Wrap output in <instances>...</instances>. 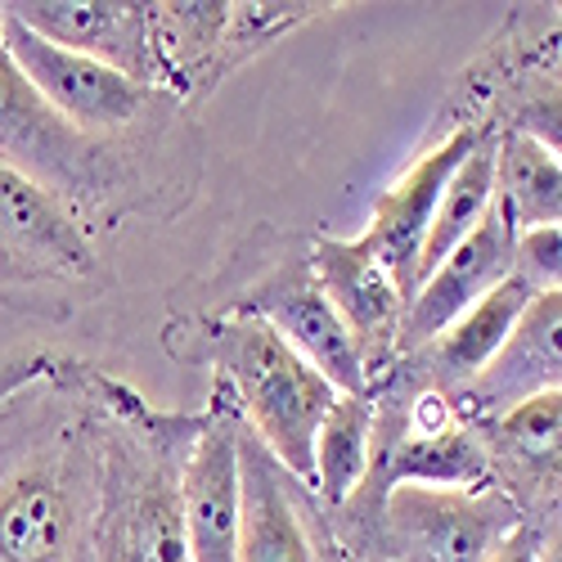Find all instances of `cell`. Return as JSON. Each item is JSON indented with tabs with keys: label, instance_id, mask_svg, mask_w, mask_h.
<instances>
[{
	"label": "cell",
	"instance_id": "6da1fadb",
	"mask_svg": "<svg viewBox=\"0 0 562 562\" xmlns=\"http://www.w3.org/2000/svg\"><path fill=\"white\" fill-rule=\"evenodd\" d=\"M104 499V441L81 409H45L0 450V562H90Z\"/></svg>",
	"mask_w": 562,
	"mask_h": 562
},
{
	"label": "cell",
	"instance_id": "7a4b0ae2",
	"mask_svg": "<svg viewBox=\"0 0 562 562\" xmlns=\"http://www.w3.org/2000/svg\"><path fill=\"white\" fill-rule=\"evenodd\" d=\"M216 369L225 373V396L239 409L244 428L274 454V463L297 482H315V432L329 418L338 392L279 338L266 319L234 311L212 334Z\"/></svg>",
	"mask_w": 562,
	"mask_h": 562
},
{
	"label": "cell",
	"instance_id": "3957f363",
	"mask_svg": "<svg viewBox=\"0 0 562 562\" xmlns=\"http://www.w3.org/2000/svg\"><path fill=\"white\" fill-rule=\"evenodd\" d=\"M522 522V504L504 486H392L364 518V536H373L383 562H491Z\"/></svg>",
	"mask_w": 562,
	"mask_h": 562
},
{
	"label": "cell",
	"instance_id": "277c9868",
	"mask_svg": "<svg viewBox=\"0 0 562 562\" xmlns=\"http://www.w3.org/2000/svg\"><path fill=\"white\" fill-rule=\"evenodd\" d=\"M0 36H5V50L27 77V86L81 135H113L131 126L154 100V86L135 81L90 55L64 50V45L45 41L19 19H10L5 10H0Z\"/></svg>",
	"mask_w": 562,
	"mask_h": 562
},
{
	"label": "cell",
	"instance_id": "5b68a950",
	"mask_svg": "<svg viewBox=\"0 0 562 562\" xmlns=\"http://www.w3.org/2000/svg\"><path fill=\"white\" fill-rule=\"evenodd\" d=\"M239 409L221 387L180 468V527L190 562H239Z\"/></svg>",
	"mask_w": 562,
	"mask_h": 562
},
{
	"label": "cell",
	"instance_id": "8992f818",
	"mask_svg": "<svg viewBox=\"0 0 562 562\" xmlns=\"http://www.w3.org/2000/svg\"><path fill=\"white\" fill-rule=\"evenodd\" d=\"M482 135H486V126L450 131L441 145H432L396 184H387V190L379 194V203H373V212H369L360 244L387 266V274L396 279V289L405 297V311L418 293V261H424V244H428L437 203L446 194L450 176L459 171V162L477 149Z\"/></svg>",
	"mask_w": 562,
	"mask_h": 562
},
{
	"label": "cell",
	"instance_id": "52a82bcc",
	"mask_svg": "<svg viewBox=\"0 0 562 562\" xmlns=\"http://www.w3.org/2000/svg\"><path fill=\"white\" fill-rule=\"evenodd\" d=\"M306 266L315 274L319 293L334 302V311L351 329V338L364 356V369H369V383L379 387L401 364L405 297L396 289V279L360 239H338V234L315 239Z\"/></svg>",
	"mask_w": 562,
	"mask_h": 562
},
{
	"label": "cell",
	"instance_id": "ba28073f",
	"mask_svg": "<svg viewBox=\"0 0 562 562\" xmlns=\"http://www.w3.org/2000/svg\"><path fill=\"white\" fill-rule=\"evenodd\" d=\"M239 311L266 319L338 396H369L373 392L364 356H360L351 329L334 311V302L319 293L306 261L274 270L257 293H248V302Z\"/></svg>",
	"mask_w": 562,
	"mask_h": 562
},
{
	"label": "cell",
	"instance_id": "9c48e42d",
	"mask_svg": "<svg viewBox=\"0 0 562 562\" xmlns=\"http://www.w3.org/2000/svg\"><path fill=\"white\" fill-rule=\"evenodd\" d=\"M0 167H10L41 190L77 199L95 180V145L90 135L72 131L50 104H45L0 36Z\"/></svg>",
	"mask_w": 562,
	"mask_h": 562
},
{
	"label": "cell",
	"instance_id": "30bf717a",
	"mask_svg": "<svg viewBox=\"0 0 562 562\" xmlns=\"http://www.w3.org/2000/svg\"><path fill=\"white\" fill-rule=\"evenodd\" d=\"M95 270L72 207L36 180L0 167V284H50Z\"/></svg>",
	"mask_w": 562,
	"mask_h": 562
},
{
	"label": "cell",
	"instance_id": "8fae6325",
	"mask_svg": "<svg viewBox=\"0 0 562 562\" xmlns=\"http://www.w3.org/2000/svg\"><path fill=\"white\" fill-rule=\"evenodd\" d=\"M513 274H518V229L504 221L499 207H491L486 221L418 284L401 324V360L432 347L463 311H473Z\"/></svg>",
	"mask_w": 562,
	"mask_h": 562
},
{
	"label": "cell",
	"instance_id": "7c38bea8",
	"mask_svg": "<svg viewBox=\"0 0 562 562\" xmlns=\"http://www.w3.org/2000/svg\"><path fill=\"white\" fill-rule=\"evenodd\" d=\"M0 10L64 50L90 55L154 86L149 5H135V0H10Z\"/></svg>",
	"mask_w": 562,
	"mask_h": 562
},
{
	"label": "cell",
	"instance_id": "4fadbf2b",
	"mask_svg": "<svg viewBox=\"0 0 562 562\" xmlns=\"http://www.w3.org/2000/svg\"><path fill=\"white\" fill-rule=\"evenodd\" d=\"M562 387V289L536 293L518 319V329L504 342V351L491 360L482 379L459 392V414L482 424L536 392Z\"/></svg>",
	"mask_w": 562,
	"mask_h": 562
},
{
	"label": "cell",
	"instance_id": "5bb4252c",
	"mask_svg": "<svg viewBox=\"0 0 562 562\" xmlns=\"http://www.w3.org/2000/svg\"><path fill=\"white\" fill-rule=\"evenodd\" d=\"M239 491H244L239 562H319L302 504L293 495L297 482L244 428V418H239Z\"/></svg>",
	"mask_w": 562,
	"mask_h": 562
},
{
	"label": "cell",
	"instance_id": "9a60e30c",
	"mask_svg": "<svg viewBox=\"0 0 562 562\" xmlns=\"http://www.w3.org/2000/svg\"><path fill=\"white\" fill-rule=\"evenodd\" d=\"M477 432L491 459V477L504 473L513 482V499L518 491L549 495L562 486V387L536 392L495 418H482Z\"/></svg>",
	"mask_w": 562,
	"mask_h": 562
},
{
	"label": "cell",
	"instance_id": "2e32d148",
	"mask_svg": "<svg viewBox=\"0 0 562 562\" xmlns=\"http://www.w3.org/2000/svg\"><path fill=\"white\" fill-rule=\"evenodd\" d=\"M229 5H149V45H154V86H171L184 95L190 86L207 90L221 81V41Z\"/></svg>",
	"mask_w": 562,
	"mask_h": 562
},
{
	"label": "cell",
	"instance_id": "e0dca14e",
	"mask_svg": "<svg viewBox=\"0 0 562 562\" xmlns=\"http://www.w3.org/2000/svg\"><path fill=\"white\" fill-rule=\"evenodd\" d=\"M495 207L518 234L562 225V162L536 139L504 131L495 145Z\"/></svg>",
	"mask_w": 562,
	"mask_h": 562
},
{
	"label": "cell",
	"instance_id": "ac0fdd59",
	"mask_svg": "<svg viewBox=\"0 0 562 562\" xmlns=\"http://www.w3.org/2000/svg\"><path fill=\"white\" fill-rule=\"evenodd\" d=\"M373 468V392L369 396H338L329 418L315 432V482L311 491L342 508L369 482Z\"/></svg>",
	"mask_w": 562,
	"mask_h": 562
},
{
	"label": "cell",
	"instance_id": "d6986e66",
	"mask_svg": "<svg viewBox=\"0 0 562 562\" xmlns=\"http://www.w3.org/2000/svg\"><path fill=\"white\" fill-rule=\"evenodd\" d=\"M495 145L499 135L486 131L477 139V149L459 162V171L450 176L446 194L437 203V216H432V229H428V244H424V261H418V284L473 234L486 212L495 207Z\"/></svg>",
	"mask_w": 562,
	"mask_h": 562
},
{
	"label": "cell",
	"instance_id": "ffe728a7",
	"mask_svg": "<svg viewBox=\"0 0 562 562\" xmlns=\"http://www.w3.org/2000/svg\"><path fill=\"white\" fill-rule=\"evenodd\" d=\"M334 5H229L225 19V41H221V77L239 68L248 55L266 50L279 32H293L297 23L329 14Z\"/></svg>",
	"mask_w": 562,
	"mask_h": 562
},
{
	"label": "cell",
	"instance_id": "44dd1931",
	"mask_svg": "<svg viewBox=\"0 0 562 562\" xmlns=\"http://www.w3.org/2000/svg\"><path fill=\"white\" fill-rule=\"evenodd\" d=\"M508 131L536 139L540 149H549L562 162V81H553V77L536 81L518 100V109H513V126Z\"/></svg>",
	"mask_w": 562,
	"mask_h": 562
},
{
	"label": "cell",
	"instance_id": "7402d4cb",
	"mask_svg": "<svg viewBox=\"0 0 562 562\" xmlns=\"http://www.w3.org/2000/svg\"><path fill=\"white\" fill-rule=\"evenodd\" d=\"M518 279L531 293L562 289V225L518 234Z\"/></svg>",
	"mask_w": 562,
	"mask_h": 562
},
{
	"label": "cell",
	"instance_id": "603a6c76",
	"mask_svg": "<svg viewBox=\"0 0 562 562\" xmlns=\"http://www.w3.org/2000/svg\"><path fill=\"white\" fill-rule=\"evenodd\" d=\"M50 360L45 356H14V360H0V409H5L19 392L36 387L41 379H50Z\"/></svg>",
	"mask_w": 562,
	"mask_h": 562
},
{
	"label": "cell",
	"instance_id": "cb8c5ba5",
	"mask_svg": "<svg viewBox=\"0 0 562 562\" xmlns=\"http://www.w3.org/2000/svg\"><path fill=\"white\" fill-rule=\"evenodd\" d=\"M491 562H540V536H536V527H518L513 531L495 553H491Z\"/></svg>",
	"mask_w": 562,
	"mask_h": 562
},
{
	"label": "cell",
	"instance_id": "d4e9b609",
	"mask_svg": "<svg viewBox=\"0 0 562 562\" xmlns=\"http://www.w3.org/2000/svg\"><path fill=\"white\" fill-rule=\"evenodd\" d=\"M540 562H562V518L549 527V536L540 540Z\"/></svg>",
	"mask_w": 562,
	"mask_h": 562
}]
</instances>
